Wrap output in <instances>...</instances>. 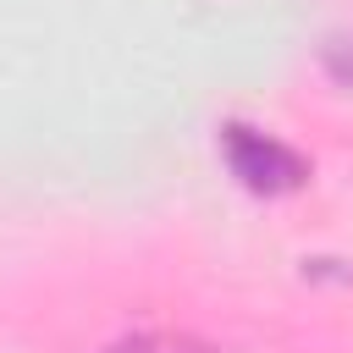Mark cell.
<instances>
[{"instance_id":"obj_1","label":"cell","mask_w":353,"mask_h":353,"mask_svg":"<svg viewBox=\"0 0 353 353\" xmlns=\"http://www.w3.org/2000/svg\"><path fill=\"white\" fill-rule=\"evenodd\" d=\"M221 143H226V165L237 171V182H248L254 193H287V188H298L309 171H303V160L287 149V143H276L270 132H254V127H243V121H232L226 132H221Z\"/></svg>"},{"instance_id":"obj_2","label":"cell","mask_w":353,"mask_h":353,"mask_svg":"<svg viewBox=\"0 0 353 353\" xmlns=\"http://www.w3.org/2000/svg\"><path fill=\"white\" fill-rule=\"evenodd\" d=\"M105 353H215V347L199 336H182V331H138V336L110 342Z\"/></svg>"}]
</instances>
